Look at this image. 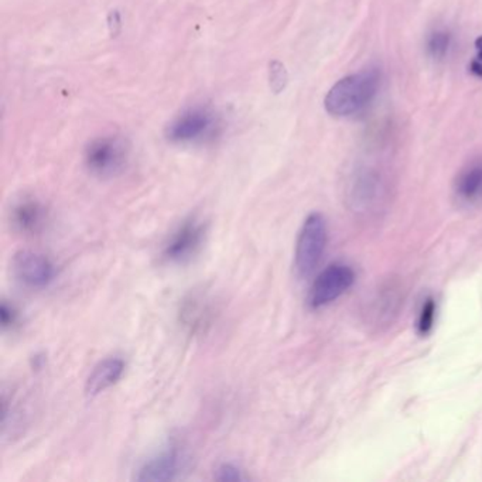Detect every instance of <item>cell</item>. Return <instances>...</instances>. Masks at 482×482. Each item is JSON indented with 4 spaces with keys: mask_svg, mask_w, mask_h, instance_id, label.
I'll return each instance as SVG.
<instances>
[{
    "mask_svg": "<svg viewBox=\"0 0 482 482\" xmlns=\"http://www.w3.org/2000/svg\"><path fill=\"white\" fill-rule=\"evenodd\" d=\"M46 215L44 205L33 197L22 198L12 208V222L20 232H39L46 222Z\"/></svg>",
    "mask_w": 482,
    "mask_h": 482,
    "instance_id": "9c48e42d",
    "label": "cell"
},
{
    "mask_svg": "<svg viewBox=\"0 0 482 482\" xmlns=\"http://www.w3.org/2000/svg\"><path fill=\"white\" fill-rule=\"evenodd\" d=\"M129 155L130 146L127 139L117 135L97 137L85 149V165L98 177H114L125 169Z\"/></svg>",
    "mask_w": 482,
    "mask_h": 482,
    "instance_id": "7a4b0ae2",
    "label": "cell"
},
{
    "mask_svg": "<svg viewBox=\"0 0 482 482\" xmlns=\"http://www.w3.org/2000/svg\"><path fill=\"white\" fill-rule=\"evenodd\" d=\"M0 311H2L0 316H2V326H4V328L12 327L16 323V311L10 307V306H7L6 303H2V310Z\"/></svg>",
    "mask_w": 482,
    "mask_h": 482,
    "instance_id": "2e32d148",
    "label": "cell"
},
{
    "mask_svg": "<svg viewBox=\"0 0 482 482\" xmlns=\"http://www.w3.org/2000/svg\"><path fill=\"white\" fill-rule=\"evenodd\" d=\"M12 272L22 285L30 288H46L54 279V266L49 258L33 250H20L14 256Z\"/></svg>",
    "mask_w": 482,
    "mask_h": 482,
    "instance_id": "8992f818",
    "label": "cell"
},
{
    "mask_svg": "<svg viewBox=\"0 0 482 482\" xmlns=\"http://www.w3.org/2000/svg\"><path fill=\"white\" fill-rule=\"evenodd\" d=\"M469 71L471 74L476 75V77L482 78V61L479 60H473L471 64H469Z\"/></svg>",
    "mask_w": 482,
    "mask_h": 482,
    "instance_id": "e0dca14e",
    "label": "cell"
},
{
    "mask_svg": "<svg viewBox=\"0 0 482 482\" xmlns=\"http://www.w3.org/2000/svg\"><path fill=\"white\" fill-rule=\"evenodd\" d=\"M451 37L444 30H437L431 33L428 40V52L431 59L440 61L446 59L447 52L450 49Z\"/></svg>",
    "mask_w": 482,
    "mask_h": 482,
    "instance_id": "7c38bea8",
    "label": "cell"
},
{
    "mask_svg": "<svg viewBox=\"0 0 482 482\" xmlns=\"http://www.w3.org/2000/svg\"><path fill=\"white\" fill-rule=\"evenodd\" d=\"M456 194L466 204H479L482 201V162L473 163L459 173L456 182Z\"/></svg>",
    "mask_w": 482,
    "mask_h": 482,
    "instance_id": "8fae6325",
    "label": "cell"
},
{
    "mask_svg": "<svg viewBox=\"0 0 482 482\" xmlns=\"http://www.w3.org/2000/svg\"><path fill=\"white\" fill-rule=\"evenodd\" d=\"M327 245V225L323 215L314 213L307 217L298 233L295 268L300 278H307L316 270Z\"/></svg>",
    "mask_w": 482,
    "mask_h": 482,
    "instance_id": "3957f363",
    "label": "cell"
},
{
    "mask_svg": "<svg viewBox=\"0 0 482 482\" xmlns=\"http://www.w3.org/2000/svg\"><path fill=\"white\" fill-rule=\"evenodd\" d=\"M123 371H125V363L120 358H108L102 361L95 366L88 378L85 393L91 398L99 395L100 392L107 391L122 378Z\"/></svg>",
    "mask_w": 482,
    "mask_h": 482,
    "instance_id": "30bf717a",
    "label": "cell"
},
{
    "mask_svg": "<svg viewBox=\"0 0 482 482\" xmlns=\"http://www.w3.org/2000/svg\"><path fill=\"white\" fill-rule=\"evenodd\" d=\"M185 467V456L177 444L165 447L160 453L150 457L135 477L137 481H175Z\"/></svg>",
    "mask_w": 482,
    "mask_h": 482,
    "instance_id": "52a82bcc",
    "label": "cell"
},
{
    "mask_svg": "<svg viewBox=\"0 0 482 482\" xmlns=\"http://www.w3.org/2000/svg\"><path fill=\"white\" fill-rule=\"evenodd\" d=\"M355 282V273L350 266L334 263L324 269L311 286L307 303L311 308H321L345 293Z\"/></svg>",
    "mask_w": 482,
    "mask_h": 482,
    "instance_id": "5b68a950",
    "label": "cell"
},
{
    "mask_svg": "<svg viewBox=\"0 0 482 482\" xmlns=\"http://www.w3.org/2000/svg\"><path fill=\"white\" fill-rule=\"evenodd\" d=\"M381 84V75L376 70H365L348 75L331 88L324 107L333 117L344 118L365 109L375 98Z\"/></svg>",
    "mask_w": 482,
    "mask_h": 482,
    "instance_id": "6da1fadb",
    "label": "cell"
},
{
    "mask_svg": "<svg viewBox=\"0 0 482 482\" xmlns=\"http://www.w3.org/2000/svg\"><path fill=\"white\" fill-rule=\"evenodd\" d=\"M218 127L214 110L193 107L183 110L165 127V137L175 145H190L210 137Z\"/></svg>",
    "mask_w": 482,
    "mask_h": 482,
    "instance_id": "277c9868",
    "label": "cell"
},
{
    "mask_svg": "<svg viewBox=\"0 0 482 482\" xmlns=\"http://www.w3.org/2000/svg\"><path fill=\"white\" fill-rule=\"evenodd\" d=\"M215 478L218 481H242L243 476L242 471L238 468L237 466H233L231 463L222 464V466L218 467L217 476Z\"/></svg>",
    "mask_w": 482,
    "mask_h": 482,
    "instance_id": "9a60e30c",
    "label": "cell"
},
{
    "mask_svg": "<svg viewBox=\"0 0 482 482\" xmlns=\"http://www.w3.org/2000/svg\"><path fill=\"white\" fill-rule=\"evenodd\" d=\"M207 227L204 222L197 220H188L178 228L169 242L165 243V260L170 262L182 263L192 260L204 243Z\"/></svg>",
    "mask_w": 482,
    "mask_h": 482,
    "instance_id": "ba28073f",
    "label": "cell"
},
{
    "mask_svg": "<svg viewBox=\"0 0 482 482\" xmlns=\"http://www.w3.org/2000/svg\"><path fill=\"white\" fill-rule=\"evenodd\" d=\"M269 80H270V87H272L276 94L285 90L286 84H288V71H286L285 65L282 62H270Z\"/></svg>",
    "mask_w": 482,
    "mask_h": 482,
    "instance_id": "4fadbf2b",
    "label": "cell"
},
{
    "mask_svg": "<svg viewBox=\"0 0 482 482\" xmlns=\"http://www.w3.org/2000/svg\"><path fill=\"white\" fill-rule=\"evenodd\" d=\"M434 314H436V303L433 298H429L421 308V317H419V333L421 336L430 333L433 328Z\"/></svg>",
    "mask_w": 482,
    "mask_h": 482,
    "instance_id": "5bb4252c",
    "label": "cell"
},
{
    "mask_svg": "<svg viewBox=\"0 0 482 482\" xmlns=\"http://www.w3.org/2000/svg\"><path fill=\"white\" fill-rule=\"evenodd\" d=\"M477 60L482 61V36L476 40Z\"/></svg>",
    "mask_w": 482,
    "mask_h": 482,
    "instance_id": "ac0fdd59",
    "label": "cell"
}]
</instances>
